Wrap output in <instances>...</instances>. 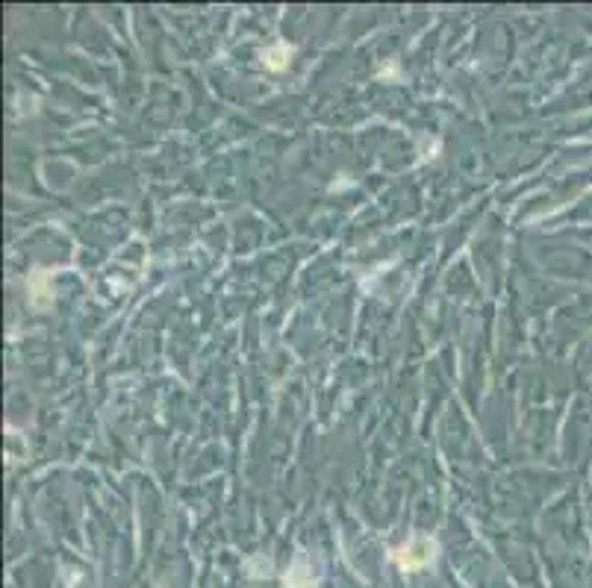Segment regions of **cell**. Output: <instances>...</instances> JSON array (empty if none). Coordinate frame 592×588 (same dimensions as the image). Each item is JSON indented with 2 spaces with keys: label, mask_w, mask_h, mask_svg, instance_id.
I'll list each match as a JSON object with an SVG mask.
<instances>
[{
  "label": "cell",
  "mask_w": 592,
  "mask_h": 588,
  "mask_svg": "<svg viewBox=\"0 0 592 588\" xmlns=\"http://www.w3.org/2000/svg\"><path fill=\"white\" fill-rule=\"evenodd\" d=\"M398 553H409V556H395V559H398L404 568H424V565H430V559H433V541L416 538L413 544L398 550Z\"/></svg>",
  "instance_id": "cell-1"
}]
</instances>
